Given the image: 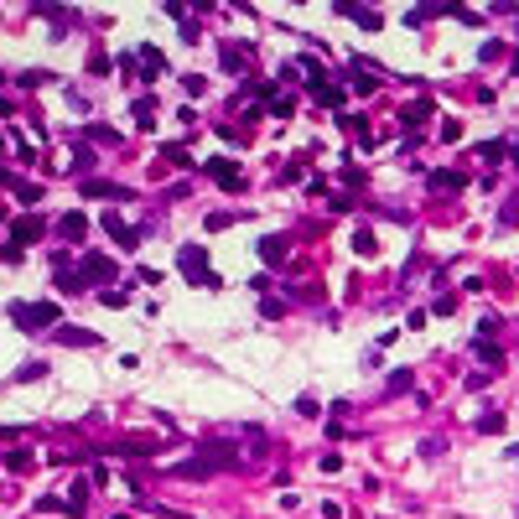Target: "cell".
I'll return each mask as SVG.
<instances>
[{
  "label": "cell",
  "instance_id": "9a60e30c",
  "mask_svg": "<svg viewBox=\"0 0 519 519\" xmlns=\"http://www.w3.org/2000/svg\"><path fill=\"white\" fill-rule=\"evenodd\" d=\"M322 104H343V88L338 84H322Z\"/></svg>",
  "mask_w": 519,
  "mask_h": 519
},
{
  "label": "cell",
  "instance_id": "ba28073f",
  "mask_svg": "<svg viewBox=\"0 0 519 519\" xmlns=\"http://www.w3.org/2000/svg\"><path fill=\"white\" fill-rule=\"evenodd\" d=\"M104 229H110V234H114V239H119V244H125V249H130V244H136V234H130V229H125V223H119V218H114V213H104Z\"/></svg>",
  "mask_w": 519,
  "mask_h": 519
},
{
  "label": "cell",
  "instance_id": "8992f818",
  "mask_svg": "<svg viewBox=\"0 0 519 519\" xmlns=\"http://www.w3.org/2000/svg\"><path fill=\"white\" fill-rule=\"evenodd\" d=\"M84 275H88V281H114V260L88 255V260H84Z\"/></svg>",
  "mask_w": 519,
  "mask_h": 519
},
{
  "label": "cell",
  "instance_id": "5b68a950",
  "mask_svg": "<svg viewBox=\"0 0 519 519\" xmlns=\"http://www.w3.org/2000/svg\"><path fill=\"white\" fill-rule=\"evenodd\" d=\"M208 171L223 182V188H244V177H239V171H234V162H223V156H218V162H208Z\"/></svg>",
  "mask_w": 519,
  "mask_h": 519
},
{
  "label": "cell",
  "instance_id": "7a4b0ae2",
  "mask_svg": "<svg viewBox=\"0 0 519 519\" xmlns=\"http://www.w3.org/2000/svg\"><path fill=\"white\" fill-rule=\"evenodd\" d=\"M177 265H182V275H192V281H203V286H218V275L208 270V255H203V244H188L177 255Z\"/></svg>",
  "mask_w": 519,
  "mask_h": 519
},
{
  "label": "cell",
  "instance_id": "277c9868",
  "mask_svg": "<svg viewBox=\"0 0 519 519\" xmlns=\"http://www.w3.org/2000/svg\"><path fill=\"white\" fill-rule=\"evenodd\" d=\"M16 244H37V239H42V218H37V213H26V218H16Z\"/></svg>",
  "mask_w": 519,
  "mask_h": 519
},
{
  "label": "cell",
  "instance_id": "6da1fadb",
  "mask_svg": "<svg viewBox=\"0 0 519 519\" xmlns=\"http://www.w3.org/2000/svg\"><path fill=\"white\" fill-rule=\"evenodd\" d=\"M11 322H16L21 332H42V327H58V307L52 301H32V307H11Z\"/></svg>",
  "mask_w": 519,
  "mask_h": 519
},
{
  "label": "cell",
  "instance_id": "5bb4252c",
  "mask_svg": "<svg viewBox=\"0 0 519 519\" xmlns=\"http://www.w3.org/2000/svg\"><path fill=\"white\" fill-rule=\"evenodd\" d=\"M478 358H483V364H494V369H499V364H504V353H499V348H494V343H483V348H478Z\"/></svg>",
  "mask_w": 519,
  "mask_h": 519
},
{
  "label": "cell",
  "instance_id": "3957f363",
  "mask_svg": "<svg viewBox=\"0 0 519 519\" xmlns=\"http://www.w3.org/2000/svg\"><path fill=\"white\" fill-rule=\"evenodd\" d=\"M260 260H265V265H286V260H291V239H286V234H265V239H260Z\"/></svg>",
  "mask_w": 519,
  "mask_h": 519
},
{
  "label": "cell",
  "instance_id": "52a82bcc",
  "mask_svg": "<svg viewBox=\"0 0 519 519\" xmlns=\"http://www.w3.org/2000/svg\"><path fill=\"white\" fill-rule=\"evenodd\" d=\"M52 338H58V343H73V348H88V343H94V332H84V327H58Z\"/></svg>",
  "mask_w": 519,
  "mask_h": 519
},
{
  "label": "cell",
  "instance_id": "8fae6325",
  "mask_svg": "<svg viewBox=\"0 0 519 519\" xmlns=\"http://www.w3.org/2000/svg\"><path fill=\"white\" fill-rule=\"evenodd\" d=\"M431 188H447V192H457V188H462V177H457V171H442V177H431Z\"/></svg>",
  "mask_w": 519,
  "mask_h": 519
},
{
  "label": "cell",
  "instance_id": "4fadbf2b",
  "mask_svg": "<svg viewBox=\"0 0 519 519\" xmlns=\"http://www.w3.org/2000/svg\"><path fill=\"white\" fill-rule=\"evenodd\" d=\"M6 468H11V473H26V468H32V457H26V452H11Z\"/></svg>",
  "mask_w": 519,
  "mask_h": 519
},
{
  "label": "cell",
  "instance_id": "7c38bea8",
  "mask_svg": "<svg viewBox=\"0 0 519 519\" xmlns=\"http://www.w3.org/2000/svg\"><path fill=\"white\" fill-rule=\"evenodd\" d=\"M244 63H249V58H244L239 47H223V68H244Z\"/></svg>",
  "mask_w": 519,
  "mask_h": 519
},
{
  "label": "cell",
  "instance_id": "30bf717a",
  "mask_svg": "<svg viewBox=\"0 0 519 519\" xmlns=\"http://www.w3.org/2000/svg\"><path fill=\"white\" fill-rule=\"evenodd\" d=\"M140 63H145V68H156V73L166 68V58H162V52H156V47H140Z\"/></svg>",
  "mask_w": 519,
  "mask_h": 519
},
{
  "label": "cell",
  "instance_id": "9c48e42d",
  "mask_svg": "<svg viewBox=\"0 0 519 519\" xmlns=\"http://www.w3.org/2000/svg\"><path fill=\"white\" fill-rule=\"evenodd\" d=\"M84 229H88L84 213H68V218H63V234H68V239H84Z\"/></svg>",
  "mask_w": 519,
  "mask_h": 519
}]
</instances>
